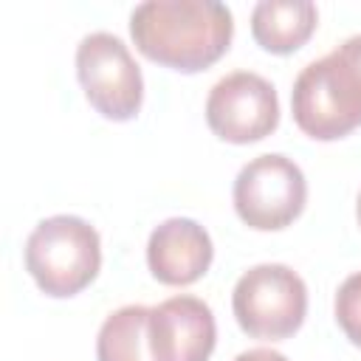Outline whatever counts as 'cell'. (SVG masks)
<instances>
[{"instance_id":"cell-8","label":"cell","mask_w":361,"mask_h":361,"mask_svg":"<svg viewBox=\"0 0 361 361\" xmlns=\"http://www.w3.org/2000/svg\"><path fill=\"white\" fill-rule=\"evenodd\" d=\"M217 341L212 307L189 293L149 307V347L155 361H209Z\"/></svg>"},{"instance_id":"cell-9","label":"cell","mask_w":361,"mask_h":361,"mask_svg":"<svg viewBox=\"0 0 361 361\" xmlns=\"http://www.w3.org/2000/svg\"><path fill=\"white\" fill-rule=\"evenodd\" d=\"M214 257L209 231L189 217H169L149 234L147 265L152 276L164 285H192L197 282Z\"/></svg>"},{"instance_id":"cell-11","label":"cell","mask_w":361,"mask_h":361,"mask_svg":"<svg viewBox=\"0 0 361 361\" xmlns=\"http://www.w3.org/2000/svg\"><path fill=\"white\" fill-rule=\"evenodd\" d=\"M99 361H155L149 347V307L124 305L113 310L99 327Z\"/></svg>"},{"instance_id":"cell-12","label":"cell","mask_w":361,"mask_h":361,"mask_svg":"<svg viewBox=\"0 0 361 361\" xmlns=\"http://www.w3.org/2000/svg\"><path fill=\"white\" fill-rule=\"evenodd\" d=\"M336 322L347 338L361 347V271L341 282L336 293Z\"/></svg>"},{"instance_id":"cell-6","label":"cell","mask_w":361,"mask_h":361,"mask_svg":"<svg viewBox=\"0 0 361 361\" xmlns=\"http://www.w3.org/2000/svg\"><path fill=\"white\" fill-rule=\"evenodd\" d=\"M307 200V180L302 169L279 155H257L248 161L234 180L237 217L257 231H279L290 226Z\"/></svg>"},{"instance_id":"cell-3","label":"cell","mask_w":361,"mask_h":361,"mask_svg":"<svg viewBox=\"0 0 361 361\" xmlns=\"http://www.w3.org/2000/svg\"><path fill=\"white\" fill-rule=\"evenodd\" d=\"M102 268L99 231L73 214H54L34 226L25 240V271L45 296H76Z\"/></svg>"},{"instance_id":"cell-5","label":"cell","mask_w":361,"mask_h":361,"mask_svg":"<svg viewBox=\"0 0 361 361\" xmlns=\"http://www.w3.org/2000/svg\"><path fill=\"white\" fill-rule=\"evenodd\" d=\"M76 76L96 113L130 121L141 110L144 79L130 48L107 31L87 34L76 48Z\"/></svg>"},{"instance_id":"cell-7","label":"cell","mask_w":361,"mask_h":361,"mask_svg":"<svg viewBox=\"0 0 361 361\" xmlns=\"http://www.w3.org/2000/svg\"><path fill=\"white\" fill-rule=\"evenodd\" d=\"M206 121L212 133L228 144L259 141L279 124L276 90L254 71H234L209 90Z\"/></svg>"},{"instance_id":"cell-13","label":"cell","mask_w":361,"mask_h":361,"mask_svg":"<svg viewBox=\"0 0 361 361\" xmlns=\"http://www.w3.org/2000/svg\"><path fill=\"white\" fill-rule=\"evenodd\" d=\"M234 361H288L282 353H276V350H265V347H254V350H245V353H240Z\"/></svg>"},{"instance_id":"cell-2","label":"cell","mask_w":361,"mask_h":361,"mask_svg":"<svg viewBox=\"0 0 361 361\" xmlns=\"http://www.w3.org/2000/svg\"><path fill=\"white\" fill-rule=\"evenodd\" d=\"M290 110L299 130L316 141H336L361 127V34L302 68Z\"/></svg>"},{"instance_id":"cell-10","label":"cell","mask_w":361,"mask_h":361,"mask_svg":"<svg viewBox=\"0 0 361 361\" xmlns=\"http://www.w3.org/2000/svg\"><path fill=\"white\" fill-rule=\"evenodd\" d=\"M319 25V11L310 0H262L251 11V34L271 54L299 51Z\"/></svg>"},{"instance_id":"cell-1","label":"cell","mask_w":361,"mask_h":361,"mask_svg":"<svg viewBox=\"0 0 361 361\" xmlns=\"http://www.w3.org/2000/svg\"><path fill=\"white\" fill-rule=\"evenodd\" d=\"M130 37L147 59L197 73L228 51L234 17L217 0H147L130 14Z\"/></svg>"},{"instance_id":"cell-14","label":"cell","mask_w":361,"mask_h":361,"mask_svg":"<svg viewBox=\"0 0 361 361\" xmlns=\"http://www.w3.org/2000/svg\"><path fill=\"white\" fill-rule=\"evenodd\" d=\"M355 217H358V226H361V192H358V203H355Z\"/></svg>"},{"instance_id":"cell-4","label":"cell","mask_w":361,"mask_h":361,"mask_svg":"<svg viewBox=\"0 0 361 361\" xmlns=\"http://www.w3.org/2000/svg\"><path fill=\"white\" fill-rule=\"evenodd\" d=\"M231 310L240 330L251 338L282 341L293 336L307 313V288L302 276L279 262L248 268L231 293Z\"/></svg>"}]
</instances>
